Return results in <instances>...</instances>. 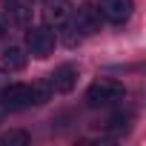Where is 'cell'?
<instances>
[{
    "label": "cell",
    "instance_id": "6",
    "mask_svg": "<svg viewBox=\"0 0 146 146\" xmlns=\"http://www.w3.org/2000/svg\"><path fill=\"white\" fill-rule=\"evenodd\" d=\"M72 0H46V9H43V15H46V26H54V29H60L63 23H69L72 20Z\"/></svg>",
    "mask_w": 146,
    "mask_h": 146
},
{
    "label": "cell",
    "instance_id": "2",
    "mask_svg": "<svg viewBox=\"0 0 146 146\" xmlns=\"http://www.w3.org/2000/svg\"><path fill=\"white\" fill-rule=\"evenodd\" d=\"M54 43H57V35L52 32V26H35L26 32V46L35 57H49L54 52Z\"/></svg>",
    "mask_w": 146,
    "mask_h": 146
},
{
    "label": "cell",
    "instance_id": "12",
    "mask_svg": "<svg viewBox=\"0 0 146 146\" xmlns=\"http://www.w3.org/2000/svg\"><path fill=\"white\" fill-rule=\"evenodd\" d=\"M49 98H52V86H49V83H43V86H32V103H35V106L46 103Z\"/></svg>",
    "mask_w": 146,
    "mask_h": 146
},
{
    "label": "cell",
    "instance_id": "8",
    "mask_svg": "<svg viewBox=\"0 0 146 146\" xmlns=\"http://www.w3.org/2000/svg\"><path fill=\"white\" fill-rule=\"evenodd\" d=\"M0 3H3L9 20H15V23H29V17H32V0H0Z\"/></svg>",
    "mask_w": 146,
    "mask_h": 146
},
{
    "label": "cell",
    "instance_id": "10",
    "mask_svg": "<svg viewBox=\"0 0 146 146\" xmlns=\"http://www.w3.org/2000/svg\"><path fill=\"white\" fill-rule=\"evenodd\" d=\"M129 120H132V115H115V117H109V123H106V132L109 135H120V132H126L129 129Z\"/></svg>",
    "mask_w": 146,
    "mask_h": 146
},
{
    "label": "cell",
    "instance_id": "5",
    "mask_svg": "<svg viewBox=\"0 0 146 146\" xmlns=\"http://www.w3.org/2000/svg\"><path fill=\"white\" fill-rule=\"evenodd\" d=\"M49 86H52V92H72L78 86V66H72V63H63V66H57L52 75H49V80H46Z\"/></svg>",
    "mask_w": 146,
    "mask_h": 146
},
{
    "label": "cell",
    "instance_id": "3",
    "mask_svg": "<svg viewBox=\"0 0 146 146\" xmlns=\"http://www.w3.org/2000/svg\"><path fill=\"white\" fill-rule=\"evenodd\" d=\"M0 103L9 112H20V109L32 106V86L29 83H9L0 92Z\"/></svg>",
    "mask_w": 146,
    "mask_h": 146
},
{
    "label": "cell",
    "instance_id": "4",
    "mask_svg": "<svg viewBox=\"0 0 146 146\" xmlns=\"http://www.w3.org/2000/svg\"><path fill=\"white\" fill-rule=\"evenodd\" d=\"M132 9H135V0H100V17L109 20V23H126L132 17Z\"/></svg>",
    "mask_w": 146,
    "mask_h": 146
},
{
    "label": "cell",
    "instance_id": "11",
    "mask_svg": "<svg viewBox=\"0 0 146 146\" xmlns=\"http://www.w3.org/2000/svg\"><path fill=\"white\" fill-rule=\"evenodd\" d=\"M29 140H32L29 132H20V129H12V132H6L0 137V143H6V146H26Z\"/></svg>",
    "mask_w": 146,
    "mask_h": 146
},
{
    "label": "cell",
    "instance_id": "9",
    "mask_svg": "<svg viewBox=\"0 0 146 146\" xmlns=\"http://www.w3.org/2000/svg\"><path fill=\"white\" fill-rule=\"evenodd\" d=\"M26 52L20 49V46H9L6 52H3V69H9V72H20L23 66H26Z\"/></svg>",
    "mask_w": 146,
    "mask_h": 146
},
{
    "label": "cell",
    "instance_id": "13",
    "mask_svg": "<svg viewBox=\"0 0 146 146\" xmlns=\"http://www.w3.org/2000/svg\"><path fill=\"white\" fill-rule=\"evenodd\" d=\"M9 26H12L9 15H6V12H0V37H6V35H9Z\"/></svg>",
    "mask_w": 146,
    "mask_h": 146
},
{
    "label": "cell",
    "instance_id": "7",
    "mask_svg": "<svg viewBox=\"0 0 146 146\" xmlns=\"http://www.w3.org/2000/svg\"><path fill=\"white\" fill-rule=\"evenodd\" d=\"M100 20H103V17H100L98 6H92V3L80 6L78 15H75V26H78L80 35H98V32H100Z\"/></svg>",
    "mask_w": 146,
    "mask_h": 146
},
{
    "label": "cell",
    "instance_id": "1",
    "mask_svg": "<svg viewBox=\"0 0 146 146\" xmlns=\"http://www.w3.org/2000/svg\"><path fill=\"white\" fill-rule=\"evenodd\" d=\"M126 98V86L117 80H95L86 89V103L89 106H112Z\"/></svg>",
    "mask_w": 146,
    "mask_h": 146
}]
</instances>
